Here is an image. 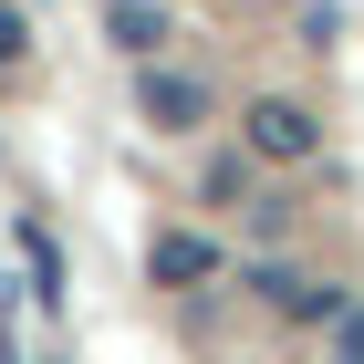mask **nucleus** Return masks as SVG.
<instances>
[{"label":"nucleus","instance_id":"obj_4","mask_svg":"<svg viewBox=\"0 0 364 364\" xmlns=\"http://www.w3.org/2000/svg\"><path fill=\"white\" fill-rule=\"evenodd\" d=\"M146 260H156V281H167V291H188V281H208V271H219V250H208L198 229H167Z\"/></svg>","mask_w":364,"mask_h":364},{"label":"nucleus","instance_id":"obj_2","mask_svg":"<svg viewBox=\"0 0 364 364\" xmlns=\"http://www.w3.org/2000/svg\"><path fill=\"white\" fill-rule=\"evenodd\" d=\"M136 114H146V125H167V136H188L198 114H208V84H198V73H167V63H146V73H136Z\"/></svg>","mask_w":364,"mask_h":364},{"label":"nucleus","instance_id":"obj_5","mask_svg":"<svg viewBox=\"0 0 364 364\" xmlns=\"http://www.w3.org/2000/svg\"><path fill=\"white\" fill-rule=\"evenodd\" d=\"M333 354H343V364H364V302H343V333H333Z\"/></svg>","mask_w":364,"mask_h":364},{"label":"nucleus","instance_id":"obj_6","mask_svg":"<svg viewBox=\"0 0 364 364\" xmlns=\"http://www.w3.org/2000/svg\"><path fill=\"white\" fill-rule=\"evenodd\" d=\"M21 42H31V31H21V11H0V63H21Z\"/></svg>","mask_w":364,"mask_h":364},{"label":"nucleus","instance_id":"obj_7","mask_svg":"<svg viewBox=\"0 0 364 364\" xmlns=\"http://www.w3.org/2000/svg\"><path fill=\"white\" fill-rule=\"evenodd\" d=\"M333 364H343V354H333Z\"/></svg>","mask_w":364,"mask_h":364},{"label":"nucleus","instance_id":"obj_3","mask_svg":"<svg viewBox=\"0 0 364 364\" xmlns=\"http://www.w3.org/2000/svg\"><path fill=\"white\" fill-rule=\"evenodd\" d=\"M105 31H114V42H125L136 63H156V53L177 42V21L156 11V0H114V11H105Z\"/></svg>","mask_w":364,"mask_h":364},{"label":"nucleus","instance_id":"obj_1","mask_svg":"<svg viewBox=\"0 0 364 364\" xmlns=\"http://www.w3.org/2000/svg\"><path fill=\"white\" fill-rule=\"evenodd\" d=\"M240 136H250V156H271V167H302L312 146H323V125H312V114L291 105V94H260V105H250V125H240Z\"/></svg>","mask_w":364,"mask_h":364}]
</instances>
